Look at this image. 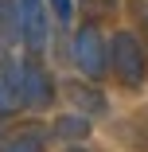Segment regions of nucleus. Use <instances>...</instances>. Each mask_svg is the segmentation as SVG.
Instances as JSON below:
<instances>
[{"mask_svg":"<svg viewBox=\"0 0 148 152\" xmlns=\"http://www.w3.org/2000/svg\"><path fill=\"white\" fill-rule=\"evenodd\" d=\"M70 63L78 66L82 78H90V82H101L109 74V35L101 31V23L94 20H82L74 27V35H70Z\"/></svg>","mask_w":148,"mask_h":152,"instance_id":"obj_1","label":"nucleus"},{"mask_svg":"<svg viewBox=\"0 0 148 152\" xmlns=\"http://www.w3.org/2000/svg\"><path fill=\"white\" fill-rule=\"evenodd\" d=\"M109 74L129 90L144 86V78H148V51H144L140 35L129 27L109 35Z\"/></svg>","mask_w":148,"mask_h":152,"instance_id":"obj_2","label":"nucleus"},{"mask_svg":"<svg viewBox=\"0 0 148 152\" xmlns=\"http://www.w3.org/2000/svg\"><path fill=\"white\" fill-rule=\"evenodd\" d=\"M20 82H23V109H51L58 98V82L51 74V66L43 63V55H23L20 58Z\"/></svg>","mask_w":148,"mask_h":152,"instance_id":"obj_3","label":"nucleus"},{"mask_svg":"<svg viewBox=\"0 0 148 152\" xmlns=\"http://www.w3.org/2000/svg\"><path fill=\"white\" fill-rule=\"evenodd\" d=\"M20 43L27 55H43L51 43V8L47 0H20Z\"/></svg>","mask_w":148,"mask_h":152,"instance_id":"obj_4","label":"nucleus"},{"mask_svg":"<svg viewBox=\"0 0 148 152\" xmlns=\"http://www.w3.org/2000/svg\"><path fill=\"white\" fill-rule=\"evenodd\" d=\"M58 94L66 98V109L90 117V121L109 113V98H105L101 82H90V78H66L63 86H58Z\"/></svg>","mask_w":148,"mask_h":152,"instance_id":"obj_5","label":"nucleus"},{"mask_svg":"<svg viewBox=\"0 0 148 152\" xmlns=\"http://www.w3.org/2000/svg\"><path fill=\"white\" fill-rule=\"evenodd\" d=\"M23 109V82H20V58L0 47V121H8Z\"/></svg>","mask_w":148,"mask_h":152,"instance_id":"obj_6","label":"nucleus"},{"mask_svg":"<svg viewBox=\"0 0 148 152\" xmlns=\"http://www.w3.org/2000/svg\"><path fill=\"white\" fill-rule=\"evenodd\" d=\"M90 129H94L90 117H82V113L66 109V113H58L51 125H47V137L58 140V144H66V148H74V144H82V140H90Z\"/></svg>","mask_w":148,"mask_h":152,"instance_id":"obj_7","label":"nucleus"},{"mask_svg":"<svg viewBox=\"0 0 148 152\" xmlns=\"http://www.w3.org/2000/svg\"><path fill=\"white\" fill-rule=\"evenodd\" d=\"M20 0H0V47H16L20 43Z\"/></svg>","mask_w":148,"mask_h":152,"instance_id":"obj_8","label":"nucleus"},{"mask_svg":"<svg viewBox=\"0 0 148 152\" xmlns=\"http://www.w3.org/2000/svg\"><path fill=\"white\" fill-rule=\"evenodd\" d=\"M4 152H47V129L43 125H27L16 137H8Z\"/></svg>","mask_w":148,"mask_h":152,"instance_id":"obj_9","label":"nucleus"},{"mask_svg":"<svg viewBox=\"0 0 148 152\" xmlns=\"http://www.w3.org/2000/svg\"><path fill=\"white\" fill-rule=\"evenodd\" d=\"M74 8L86 16V20H94V23H101L105 16H113L117 8H121V0H74Z\"/></svg>","mask_w":148,"mask_h":152,"instance_id":"obj_10","label":"nucleus"},{"mask_svg":"<svg viewBox=\"0 0 148 152\" xmlns=\"http://www.w3.org/2000/svg\"><path fill=\"white\" fill-rule=\"evenodd\" d=\"M47 8H51V20L58 23V27H70V20H74V0H47Z\"/></svg>","mask_w":148,"mask_h":152,"instance_id":"obj_11","label":"nucleus"},{"mask_svg":"<svg viewBox=\"0 0 148 152\" xmlns=\"http://www.w3.org/2000/svg\"><path fill=\"white\" fill-rule=\"evenodd\" d=\"M4 144H8V133H4V121H0V152H4Z\"/></svg>","mask_w":148,"mask_h":152,"instance_id":"obj_12","label":"nucleus"}]
</instances>
